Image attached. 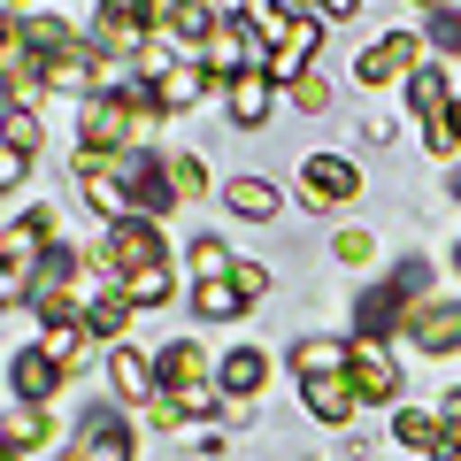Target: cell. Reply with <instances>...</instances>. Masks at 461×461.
Listing matches in <instances>:
<instances>
[{"mask_svg":"<svg viewBox=\"0 0 461 461\" xmlns=\"http://www.w3.org/2000/svg\"><path fill=\"white\" fill-rule=\"evenodd\" d=\"M315 16H323V23H346V16H362V0H315Z\"/></svg>","mask_w":461,"mask_h":461,"instance_id":"41","label":"cell"},{"mask_svg":"<svg viewBox=\"0 0 461 461\" xmlns=\"http://www.w3.org/2000/svg\"><path fill=\"white\" fill-rule=\"evenodd\" d=\"M62 239V223H54V208H23L16 223L0 230V269H23L32 277L39 262H47V247Z\"/></svg>","mask_w":461,"mask_h":461,"instance_id":"10","label":"cell"},{"mask_svg":"<svg viewBox=\"0 0 461 461\" xmlns=\"http://www.w3.org/2000/svg\"><path fill=\"white\" fill-rule=\"evenodd\" d=\"M115 293L131 300V308H162V300L177 293V269H169V262H147V269H123V277H115Z\"/></svg>","mask_w":461,"mask_h":461,"instance_id":"27","label":"cell"},{"mask_svg":"<svg viewBox=\"0 0 461 461\" xmlns=\"http://www.w3.org/2000/svg\"><path fill=\"white\" fill-rule=\"evenodd\" d=\"M393 339L408 346V354H461V300H446V293L415 300V308L400 315Z\"/></svg>","mask_w":461,"mask_h":461,"instance_id":"5","label":"cell"},{"mask_svg":"<svg viewBox=\"0 0 461 461\" xmlns=\"http://www.w3.org/2000/svg\"><path fill=\"white\" fill-rule=\"evenodd\" d=\"M223 208L239 215V223H269V215L285 208V193H277L269 177H230V185H223Z\"/></svg>","mask_w":461,"mask_h":461,"instance_id":"23","label":"cell"},{"mask_svg":"<svg viewBox=\"0 0 461 461\" xmlns=\"http://www.w3.org/2000/svg\"><path fill=\"white\" fill-rule=\"evenodd\" d=\"M454 162H461V154H454ZM454 200H461V169H454Z\"/></svg>","mask_w":461,"mask_h":461,"instance_id":"46","label":"cell"},{"mask_svg":"<svg viewBox=\"0 0 461 461\" xmlns=\"http://www.w3.org/2000/svg\"><path fill=\"white\" fill-rule=\"evenodd\" d=\"M77 193H85V208H93L100 223H123V215H131V193L115 177V154H85L77 147Z\"/></svg>","mask_w":461,"mask_h":461,"instance_id":"11","label":"cell"},{"mask_svg":"<svg viewBox=\"0 0 461 461\" xmlns=\"http://www.w3.org/2000/svg\"><path fill=\"white\" fill-rule=\"evenodd\" d=\"M185 293H193V315H200V323H230V315H247V308H254V300L239 293L230 277H215V285H185Z\"/></svg>","mask_w":461,"mask_h":461,"instance_id":"28","label":"cell"},{"mask_svg":"<svg viewBox=\"0 0 461 461\" xmlns=\"http://www.w3.org/2000/svg\"><path fill=\"white\" fill-rule=\"evenodd\" d=\"M69 454H77V461H131V454H139V430H131V415L100 400V408H93V415L77 423Z\"/></svg>","mask_w":461,"mask_h":461,"instance_id":"8","label":"cell"},{"mask_svg":"<svg viewBox=\"0 0 461 461\" xmlns=\"http://www.w3.org/2000/svg\"><path fill=\"white\" fill-rule=\"evenodd\" d=\"M77 147L85 154H131V147H147V115L123 93H93V100H77Z\"/></svg>","mask_w":461,"mask_h":461,"instance_id":"1","label":"cell"},{"mask_svg":"<svg viewBox=\"0 0 461 461\" xmlns=\"http://www.w3.org/2000/svg\"><path fill=\"white\" fill-rule=\"evenodd\" d=\"M23 177H32V154H23V147H8V139H0V193H16Z\"/></svg>","mask_w":461,"mask_h":461,"instance_id":"38","label":"cell"},{"mask_svg":"<svg viewBox=\"0 0 461 461\" xmlns=\"http://www.w3.org/2000/svg\"><path fill=\"white\" fill-rule=\"evenodd\" d=\"M62 384H69V369H62V362H54L47 346H23L16 362H8V393H16V400H23V408H47V400H54V393H62Z\"/></svg>","mask_w":461,"mask_h":461,"instance_id":"12","label":"cell"},{"mask_svg":"<svg viewBox=\"0 0 461 461\" xmlns=\"http://www.w3.org/2000/svg\"><path fill=\"white\" fill-rule=\"evenodd\" d=\"M208 346H200V339H177V346H154V384H162V393H169V384H185V377H208Z\"/></svg>","mask_w":461,"mask_h":461,"instance_id":"24","label":"cell"},{"mask_svg":"<svg viewBox=\"0 0 461 461\" xmlns=\"http://www.w3.org/2000/svg\"><path fill=\"white\" fill-rule=\"evenodd\" d=\"M39 461H77V454H39Z\"/></svg>","mask_w":461,"mask_h":461,"instance_id":"45","label":"cell"},{"mask_svg":"<svg viewBox=\"0 0 461 461\" xmlns=\"http://www.w3.org/2000/svg\"><path fill=\"white\" fill-rule=\"evenodd\" d=\"M430 415H438V423H446V438H454V454H461V384H454V393H446V400H438V408H430Z\"/></svg>","mask_w":461,"mask_h":461,"instance_id":"40","label":"cell"},{"mask_svg":"<svg viewBox=\"0 0 461 461\" xmlns=\"http://www.w3.org/2000/svg\"><path fill=\"white\" fill-rule=\"evenodd\" d=\"M454 139H461V93H454Z\"/></svg>","mask_w":461,"mask_h":461,"instance_id":"44","label":"cell"},{"mask_svg":"<svg viewBox=\"0 0 461 461\" xmlns=\"http://www.w3.org/2000/svg\"><path fill=\"white\" fill-rule=\"evenodd\" d=\"M300 400H308L315 423H354V408H362L354 384H346V369H339V377H300Z\"/></svg>","mask_w":461,"mask_h":461,"instance_id":"21","label":"cell"},{"mask_svg":"<svg viewBox=\"0 0 461 461\" xmlns=\"http://www.w3.org/2000/svg\"><path fill=\"white\" fill-rule=\"evenodd\" d=\"M400 315H408V308H400V293H393V285H369V293L354 300V339H393V330H400Z\"/></svg>","mask_w":461,"mask_h":461,"instance_id":"22","label":"cell"},{"mask_svg":"<svg viewBox=\"0 0 461 461\" xmlns=\"http://www.w3.org/2000/svg\"><path fill=\"white\" fill-rule=\"evenodd\" d=\"M215 384H223V400H254L269 384V354H262V346H230V354H215Z\"/></svg>","mask_w":461,"mask_h":461,"instance_id":"19","label":"cell"},{"mask_svg":"<svg viewBox=\"0 0 461 461\" xmlns=\"http://www.w3.org/2000/svg\"><path fill=\"white\" fill-rule=\"evenodd\" d=\"M0 438L16 446V454H47V438H54V415H47V408H23V400H16V415L0 423Z\"/></svg>","mask_w":461,"mask_h":461,"instance_id":"31","label":"cell"},{"mask_svg":"<svg viewBox=\"0 0 461 461\" xmlns=\"http://www.w3.org/2000/svg\"><path fill=\"white\" fill-rule=\"evenodd\" d=\"M430 54H461V8H438L430 16V39H423Z\"/></svg>","mask_w":461,"mask_h":461,"instance_id":"36","label":"cell"},{"mask_svg":"<svg viewBox=\"0 0 461 461\" xmlns=\"http://www.w3.org/2000/svg\"><path fill=\"white\" fill-rule=\"evenodd\" d=\"M8 8H32V0H8Z\"/></svg>","mask_w":461,"mask_h":461,"instance_id":"47","label":"cell"},{"mask_svg":"<svg viewBox=\"0 0 461 461\" xmlns=\"http://www.w3.org/2000/svg\"><path fill=\"white\" fill-rule=\"evenodd\" d=\"M108 384H115V400L123 408H154V354H139V346H108Z\"/></svg>","mask_w":461,"mask_h":461,"instance_id":"15","label":"cell"},{"mask_svg":"<svg viewBox=\"0 0 461 461\" xmlns=\"http://www.w3.org/2000/svg\"><path fill=\"white\" fill-rule=\"evenodd\" d=\"M293 193H300V208H315V215L354 208V200H362V169H354V154H308V162L293 169Z\"/></svg>","mask_w":461,"mask_h":461,"instance_id":"2","label":"cell"},{"mask_svg":"<svg viewBox=\"0 0 461 461\" xmlns=\"http://www.w3.org/2000/svg\"><path fill=\"white\" fill-rule=\"evenodd\" d=\"M423 62H430V47H423L415 32H384L377 47L354 62V85H362V93H384V85H408Z\"/></svg>","mask_w":461,"mask_h":461,"instance_id":"6","label":"cell"},{"mask_svg":"<svg viewBox=\"0 0 461 461\" xmlns=\"http://www.w3.org/2000/svg\"><path fill=\"white\" fill-rule=\"evenodd\" d=\"M215 23H223V8L215 0H169V32L185 39V54H200L215 39Z\"/></svg>","mask_w":461,"mask_h":461,"instance_id":"25","label":"cell"},{"mask_svg":"<svg viewBox=\"0 0 461 461\" xmlns=\"http://www.w3.org/2000/svg\"><path fill=\"white\" fill-rule=\"evenodd\" d=\"M454 269H461V247H454Z\"/></svg>","mask_w":461,"mask_h":461,"instance_id":"48","label":"cell"},{"mask_svg":"<svg viewBox=\"0 0 461 461\" xmlns=\"http://www.w3.org/2000/svg\"><path fill=\"white\" fill-rule=\"evenodd\" d=\"M169 193L200 200V193H208V162H200V154H169Z\"/></svg>","mask_w":461,"mask_h":461,"instance_id":"33","label":"cell"},{"mask_svg":"<svg viewBox=\"0 0 461 461\" xmlns=\"http://www.w3.org/2000/svg\"><path fill=\"white\" fill-rule=\"evenodd\" d=\"M393 438L408 446L415 461H461V454H454V438H446V423H438V415H423V408L393 415Z\"/></svg>","mask_w":461,"mask_h":461,"instance_id":"20","label":"cell"},{"mask_svg":"<svg viewBox=\"0 0 461 461\" xmlns=\"http://www.w3.org/2000/svg\"><path fill=\"white\" fill-rule=\"evenodd\" d=\"M223 108L239 131H262L269 108H277V85H269V69H239V77H223Z\"/></svg>","mask_w":461,"mask_h":461,"instance_id":"13","label":"cell"},{"mask_svg":"<svg viewBox=\"0 0 461 461\" xmlns=\"http://www.w3.org/2000/svg\"><path fill=\"white\" fill-rule=\"evenodd\" d=\"M0 308H32V277L23 269H0Z\"/></svg>","mask_w":461,"mask_h":461,"instance_id":"39","label":"cell"},{"mask_svg":"<svg viewBox=\"0 0 461 461\" xmlns=\"http://www.w3.org/2000/svg\"><path fill=\"white\" fill-rule=\"evenodd\" d=\"M39 346H47L62 369H77L85 354H93V330H85V315H54V323H39Z\"/></svg>","mask_w":461,"mask_h":461,"instance_id":"26","label":"cell"},{"mask_svg":"<svg viewBox=\"0 0 461 461\" xmlns=\"http://www.w3.org/2000/svg\"><path fill=\"white\" fill-rule=\"evenodd\" d=\"M0 461H23V454H16V446H8V438H0Z\"/></svg>","mask_w":461,"mask_h":461,"instance_id":"43","label":"cell"},{"mask_svg":"<svg viewBox=\"0 0 461 461\" xmlns=\"http://www.w3.org/2000/svg\"><path fill=\"white\" fill-rule=\"evenodd\" d=\"M415 8H423V16H438V8H454V0H415Z\"/></svg>","mask_w":461,"mask_h":461,"instance_id":"42","label":"cell"},{"mask_svg":"<svg viewBox=\"0 0 461 461\" xmlns=\"http://www.w3.org/2000/svg\"><path fill=\"white\" fill-rule=\"evenodd\" d=\"M262 39H269V54H262L269 85H293L300 69H315V47H323V16H269V23H262Z\"/></svg>","mask_w":461,"mask_h":461,"instance_id":"4","label":"cell"},{"mask_svg":"<svg viewBox=\"0 0 461 461\" xmlns=\"http://www.w3.org/2000/svg\"><path fill=\"white\" fill-rule=\"evenodd\" d=\"M16 23H23V47L39 54V69L85 47V32H77V23H62V16H39V8H16Z\"/></svg>","mask_w":461,"mask_h":461,"instance_id":"17","label":"cell"},{"mask_svg":"<svg viewBox=\"0 0 461 461\" xmlns=\"http://www.w3.org/2000/svg\"><path fill=\"white\" fill-rule=\"evenodd\" d=\"M0 139H8V147H23V154H39V147H47V123H39V108H16L8 123H0Z\"/></svg>","mask_w":461,"mask_h":461,"instance_id":"35","label":"cell"},{"mask_svg":"<svg viewBox=\"0 0 461 461\" xmlns=\"http://www.w3.org/2000/svg\"><path fill=\"white\" fill-rule=\"evenodd\" d=\"M277 93H285V100H293V108H300V115H323V108H330V85H323V77H315V69H300V77H293V85H277Z\"/></svg>","mask_w":461,"mask_h":461,"instance_id":"34","label":"cell"},{"mask_svg":"<svg viewBox=\"0 0 461 461\" xmlns=\"http://www.w3.org/2000/svg\"><path fill=\"white\" fill-rule=\"evenodd\" d=\"M346 384H354L362 408H393V400H400V354L384 339H354V354H346Z\"/></svg>","mask_w":461,"mask_h":461,"instance_id":"7","label":"cell"},{"mask_svg":"<svg viewBox=\"0 0 461 461\" xmlns=\"http://www.w3.org/2000/svg\"><path fill=\"white\" fill-rule=\"evenodd\" d=\"M85 330H93V346H123V330H131V300H123V293H115V285H93V293H85Z\"/></svg>","mask_w":461,"mask_h":461,"instance_id":"18","label":"cell"},{"mask_svg":"<svg viewBox=\"0 0 461 461\" xmlns=\"http://www.w3.org/2000/svg\"><path fill=\"white\" fill-rule=\"evenodd\" d=\"M230 262H239V254H230V239H215V230H200L193 247H185V277H193V285L230 277Z\"/></svg>","mask_w":461,"mask_h":461,"instance_id":"30","label":"cell"},{"mask_svg":"<svg viewBox=\"0 0 461 461\" xmlns=\"http://www.w3.org/2000/svg\"><path fill=\"white\" fill-rule=\"evenodd\" d=\"M330 254H339L346 269H362L369 254H377V239H369V230H330Z\"/></svg>","mask_w":461,"mask_h":461,"instance_id":"37","label":"cell"},{"mask_svg":"<svg viewBox=\"0 0 461 461\" xmlns=\"http://www.w3.org/2000/svg\"><path fill=\"white\" fill-rule=\"evenodd\" d=\"M115 177H123V193H131V215H154V223H169V215L185 208V200L169 193V154H154V147L115 154Z\"/></svg>","mask_w":461,"mask_h":461,"instance_id":"3","label":"cell"},{"mask_svg":"<svg viewBox=\"0 0 461 461\" xmlns=\"http://www.w3.org/2000/svg\"><path fill=\"white\" fill-rule=\"evenodd\" d=\"M346 354H354V339H300L293 346V377H339Z\"/></svg>","mask_w":461,"mask_h":461,"instance_id":"29","label":"cell"},{"mask_svg":"<svg viewBox=\"0 0 461 461\" xmlns=\"http://www.w3.org/2000/svg\"><path fill=\"white\" fill-rule=\"evenodd\" d=\"M108 247H115V269H147V262H169V239L154 215H123L108 223Z\"/></svg>","mask_w":461,"mask_h":461,"instance_id":"14","label":"cell"},{"mask_svg":"<svg viewBox=\"0 0 461 461\" xmlns=\"http://www.w3.org/2000/svg\"><path fill=\"white\" fill-rule=\"evenodd\" d=\"M384 285L400 293V308H415V300H430V262H423V254H408V262L384 269Z\"/></svg>","mask_w":461,"mask_h":461,"instance_id":"32","label":"cell"},{"mask_svg":"<svg viewBox=\"0 0 461 461\" xmlns=\"http://www.w3.org/2000/svg\"><path fill=\"white\" fill-rule=\"evenodd\" d=\"M139 39H147V23H139V8H131V0H100V8H93V23H85V47H93L100 62H131V54H139Z\"/></svg>","mask_w":461,"mask_h":461,"instance_id":"9","label":"cell"},{"mask_svg":"<svg viewBox=\"0 0 461 461\" xmlns=\"http://www.w3.org/2000/svg\"><path fill=\"white\" fill-rule=\"evenodd\" d=\"M208 93H215V77L193 62V54H185V62H169L162 77H154V108H162V115H185V108H200Z\"/></svg>","mask_w":461,"mask_h":461,"instance_id":"16","label":"cell"}]
</instances>
